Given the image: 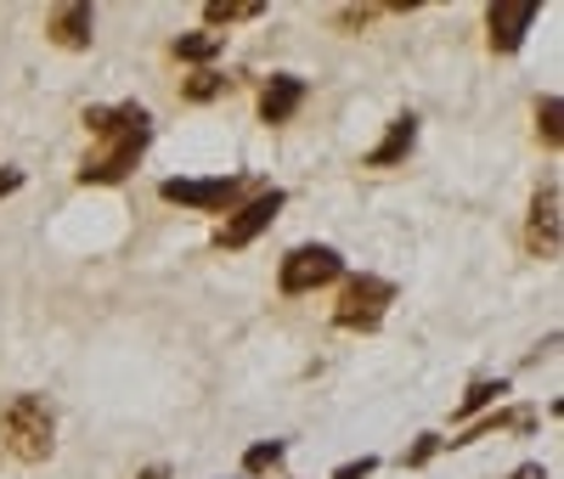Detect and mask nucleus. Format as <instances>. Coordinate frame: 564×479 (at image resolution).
<instances>
[{"instance_id": "obj_1", "label": "nucleus", "mask_w": 564, "mask_h": 479, "mask_svg": "<svg viewBox=\"0 0 564 479\" xmlns=\"http://www.w3.org/2000/svg\"><path fill=\"white\" fill-rule=\"evenodd\" d=\"M85 130L97 148L85 153L79 164V186H119L135 159L148 153V141H153V119L141 102H119V108H85Z\"/></svg>"}, {"instance_id": "obj_2", "label": "nucleus", "mask_w": 564, "mask_h": 479, "mask_svg": "<svg viewBox=\"0 0 564 479\" xmlns=\"http://www.w3.org/2000/svg\"><path fill=\"white\" fill-rule=\"evenodd\" d=\"M0 446L18 462H45L57 451V412L40 395H12L0 406Z\"/></svg>"}, {"instance_id": "obj_3", "label": "nucleus", "mask_w": 564, "mask_h": 479, "mask_svg": "<svg viewBox=\"0 0 564 479\" xmlns=\"http://www.w3.org/2000/svg\"><path fill=\"white\" fill-rule=\"evenodd\" d=\"M390 305H395V282L361 271V276H350V282L339 287L334 327H345V333H379L384 316H390Z\"/></svg>"}, {"instance_id": "obj_4", "label": "nucleus", "mask_w": 564, "mask_h": 479, "mask_svg": "<svg viewBox=\"0 0 564 479\" xmlns=\"http://www.w3.org/2000/svg\"><path fill=\"white\" fill-rule=\"evenodd\" d=\"M339 271H345L339 249H327V243H300L289 260L276 265V287H282L289 300H300V294H316V287L339 282Z\"/></svg>"}, {"instance_id": "obj_5", "label": "nucleus", "mask_w": 564, "mask_h": 479, "mask_svg": "<svg viewBox=\"0 0 564 479\" xmlns=\"http://www.w3.org/2000/svg\"><path fill=\"white\" fill-rule=\"evenodd\" d=\"M243 175H209V181H164L159 198L164 204H181V209H204V215H220V209H238L243 204Z\"/></svg>"}, {"instance_id": "obj_6", "label": "nucleus", "mask_w": 564, "mask_h": 479, "mask_svg": "<svg viewBox=\"0 0 564 479\" xmlns=\"http://www.w3.org/2000/svg\"><path fill=\"white\" fill-rule=\"evenodd\" d=\"M282 204H289V198H282V192L276 186H265V192H254V198H243L238 209H231L226 220H220V231H215V243L220 249H249L254 243V237L282 215Z\"/></svg>"}, {"instance_id": "obj_7", "label": "nucleus", "mask_w": 564, "mask_h": 479, "mask_svg": "<svg viewBox=\"0 0 564 479\" xmlns=\"http://www.w3.org/2000/svg\"><path fill=\"white\" fill-rule=\"evenodd\" d=\"M536 18H542L536 0H497V7L486 12V40H491V52H497V57H513V52L525 45V34H531Z\"/></svg>"}, {"instance_id": "obj_8", "label": "nucleus", "mask_w": 564, "mask_h": 479, "mask_svg": "<svg viewBox=\"0 0 564 479\" xmlns=\"http://www.w3.org/2000/svg\"><path fill=\"white\" fill-rule=\"evenodd\" d=\"M558 209H564L558 181H547L536 198H531V220H525V249L536 260H558Z\"/></svg>"}, {"instance_id": "obj_9", "label": "nucleus", "mask_w": 564, "mask_h": 479, "mask_svg": "<svg viewBox=\"0 0 564 479\" xmlns=\"http://www.w3.org/2000/svg\"><path fill=\"white\" fill-rule=\"evenodd\" d=\"M45 34H52L57 52H90V40H97V7H85V0H68V7L52 12Z\"/></svg>"}, {"instance_id": "obj_10", "label": "nucleus", "mask_w": 564, "mask_h": 479, "mask_svg": "<svg viewBox=\"0 0 564 479\" xmlns=\"http://www.w3.org/2000/svg\"><path fill=\"white\" fill-rule=\"evenodd\" d=\"M300 108H305V79L300 74H271L265 90H260V119L265 124H289Z\"/></svg>"}, {"instance_id": "obj_11", "label": "nucleus", "mask_w": 564, "mask_h": 479, "mask_svg": "<svg viewBox=\"0 0 564 479\" xmlns=\"http://www.w3.org/2000/svg\"><path fill=\"white\" fill-rule=\"evenodd\" d=\"M412 141H417V119H412V113L390 119L384 141H379V148L367 153V170H395V164H406V153H412Z\"/></svg>"}, {"instance_id": "obj_12", "label": "nucleus", "mask_w": 564, "mask_h": 479, "mask_svg": "<svg viewBox=\"0 0 564 479\" xmlns=\"http://www.w3.org/2000/svg\"><path fill=\"white\" fill-rule=\"evenodd\" d=\"M220 52H226V34H215V29H193V34H175V45H170V57H175V63H193V68L215 63Z\"/></svg>"}, {"instance_id": "obj_13", "label": "nucleus", "mask_w": 564, "mask_h": 479, "mask_svg": "<svg viewBox=\"0 0 564 479\" xmlns=\"http://www.w3.org/2000/svg\"><path fill=\"white\" fill-rule=\"evenodd\" d=\"M508 395V378H480V383H468V395L457 401V423H468V417H480V412H491L497 401Z\"/></svg>"}, {"instance_id": "obj_14", "label": "nucleus", "mask_w": 564, "mask_h": 479, "mask_svg": "<svg viewBox=\"0 0 564 479\" xmlns=\"http://www.w3.org/2000/svg\"><path fill=\"white\" fill-rule=\"evenodd\" d=\"M260 12H265V0H209V7H204V23L220 34V29L249 23V18H260Z\"/></svg>"}, {"instance_id": "obj_15", "label": "nucleus", "mask_w": 564, "mask_h": 479, "mask_svg": "<svg viewBox=\"0 0 564 479\" xmlns=\"http://www.w3.org/2000/svg\"><path fill=\"white\" fill-rule=\"evenodd\" d=\"M564 102H558V96H542V102H536V141H542V148L547 153H558V141H564Z\"/></svg>"}, {"instance_id": "obj_16", "label": "nucleus", "mask_w": 564, "mask_h": 479, "mask_svg": "<svg viewBox=\"0 0 564 479\" xmlns=\"http://www.w3.org/2000/svg\"><path fill=\"white\" fill-rule=\"evenodd\" d=\"M220 90H226V74H215V68H198L193 79L181 85V96H186V102H215Z\"/></svg>"}, {"instance_id": "obj_17", "label": "nucleus", "mask_w": 564, "mask_h": 479, "mask_svg": "<svg viewBox=\"0 0 564 479\" xmlns=\"http://www.w3.org/2000/svg\"><path fill=\"white\" fill-rule=\"evenodd\" d=\"M282 457H289V446H282V440H260V446L243 451V473H271Z\"/></svg>"}, {"instance_id": "obj_18", "label": "nucleus", "mask_w": 564, "mask_h": 479, "mask_svg": "<svg viewBox=\"0 0 564 479\" xmlns=\"http://www.w3.org/2000/svg\"><path fill=\"white\" fill-rule=\"evenodd\" d=\"M441 446H446L441 435H417V446H412V451H401V468H423V462H430Z\"/></svg>"}, {"instance_id": "obj_19", "label": "nucleus", "mask_w": 564, "mask_h": 479, "mask_svg": "<svg viewBox=\"0 0 564 479\" xmlns=\"http://www.w3.org/2000/svg\"><path fill=\"white\" fill-rule=\"evenodd\" d=\"M379 12H384V7H339V12H334V23H339V29H367Z\"/></svg>"}, {"instance_id": "obj_20", "label": "nucleus", "mask_w": 564, "mask_h": 479, "mask_svg": "<svg viewBox=\"0 0 564 479\" xmlns=\"http://www.w3.org/2000/svg\"><path fill=\"white\" fill-rule=\"evenodd\" d=\"M379 473V457H350L345 468H334V479H372Z\"/></svg>"}, {"instance_id": "obj_21", "label": "nucleus", "mask_w": 564, "mask_h": 479, "mask_svg": "<svg viewBox=\"0 0 564 479\" xmlns=\"http://www.w3.org/2000/svg\"><path fill=\"white\" fill-rule=\"evenodd\" d=\"M18 186H23V170H12V164H7V170H0V198H12Z\"/></svg>"}, {"instance_id": "obj_22", "label": "nucleus", "mask_w": 564, "mask_h": 479, "mask_svg": "<svg viewBox=\"0 0 564 479\" xmlns=\"http://www.w3.org/2000/svg\"><path fill=\"white\" fill-rule=\"evenodd\" d=\"M513 479H547V468H542V462H525V468L513 473Z\"/></svg>"}, {"instance_id": "obj_23", "label": "nucleus", "mask_w": 564, "mask_h": 479, "mask_svg": "<svg viewBox=\"0 0 564 479\" xmlns=\"http://www.w3.org/2000/svg\"><path fill=\"white\" fill-rule=\"evenodd\" d=\"M141 479H170V468H164V462H153V468H141Z\"/></svg>"}]
</instances>
